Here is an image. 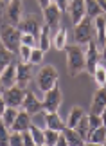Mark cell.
Here are the masks:
<instances>
[{
    "mask_svg": "<svg viewBox=\"0 0 106 146\" xmlns=\"http://www.w3.org/2000/svg\"><path fill=\"white\" fill-rule=\"evenodd\" d=\"M32 78V65L31 63H25V61H16V85L25 88L29 85Z\"/></svg>",
    "mask_w": 106,
    "mask_h": 146,
    "instance_id": "10",
    "label": "cell"
},
{
    "mask_svg": "<svg viewBox=\"0 0 106 146\" xmlns=\"http://www.w3.org/2000/svg\"><path fill=\"white\" fill-rule=\"evenodd\" d=\"M70 15V20L72 24L77 25L79 22L86 16V5H85V0H68V7H66Z\"/></svg>",
    "mask_w": 106,
    "mask_h": 146,
    "instance_id": "8",
    "label": "cell"
},
{
    "mask_svg": "<svg viewBox=\"0 0 106 146\" xmlns=\"http://www.w3.org/2000/svg\"><path fill=\"white\" fill-rule=\"evenodd\" d=\"M85 5H86V16L88 18H97V16L103 15V9L99 5L97 0H85Z\"/></svg>",
    "mask_w": 106,
    "mask_h": 146,
    "instance_id": "23",
    "label": "cell"
},
{
    "mask_svg": "<svg viewBox=\"0 0 106 146\" xmlns=\"http://www.w3.org/2000/svg\"><path fill=\"white\" fill-rule=\"evenodd\" d=\"M99 5H101V9H103V13H106V0H97Z\"/></svg>",
    "mask_w": 106,
    "mask_h": 146,
    "instance_id": "42",
    "label": "cell"
},
{
    "mask_svg": "<svg viewBox=\"0 0 106 146\" xmlns=\"http://www.w3.org/2000/svg\"><path fill=\"white\" fill-rule=\"evenodd\" d=\"M92 76H93V80H95L97 87H106V69L101 63L95 67V72H93Z\"/></svg>",
    "mask_w": 106,
    "mask_h": 146,
    "instance_id": "28",
    "label": "cell"
},
{
    "mask_svg": "<svg viewBox=\"0 0 106 146\" xmlns=\"http://www.w3.org/2000/svg\"><path fill=\"white\" fill-rule=\"evenodd\" d=\"M4 90H5V87H4V83H2V80H0V94H4Z\"/></svg>",
    "mask_w": 106,
    "mask_h": 146,
    "instance_id": "45",
    "label": "cell"
},
{
    "mask_svg": "<svg viewBox=\"0 0 106 146\" xmlns=\"http://www.w3.org/2000/svg\"><path fill=\"white\" fill-rule=\"evenodd\" d=\"M20 133H22V141H24V144H27V146H32V144H34V139H32L29 128H27V130H22Z\"/></svg>",
    "mask_w": 106,
    "mask_h": 146,
    "instance_id": "37",
    "label": "cell"
},
{
    "mask_svg": "<svg viewBox=\"0 0 106 146\" xmlns=\"http://www.w3.org/2000/svg\"><path fill=\"white\" fill-rule=\"evenodd\" d=\"M61 101H63V94H61L59 87L56 85L52 87L51 90L45 92V98H43V110L45 112H58L59 106H61Z\"/></svg>",
    "mask_w": 106,
    "mask_h": 146,
    "instance_id": "5",
    "label": "cell"
},
{
    "mask_svg": "<svg viewBox=\"0 0 106 146\" xmlns=\"http://www.w3.org/2000/svg\"><path fill=\"white\" fill-rule=\"evenodd\" d=\"M16 60V54H13L9 49H5V45L0 42V72H2L7 65H11Z\"/></svg>",
    "mask_w": 106,
    "mask_h": 146,
    "instance_id": "20",
    "label": "cell"
},
{
    "mask_svg": "<svg viewBox=\"0 0 106 146\" xmlns=\"http://www.w3.org/2000/svg\"><path fill=\"white\" fill-rule=\"evenodd\" d=\"M58 146H65L66 144V139H65V135H63V132H59V137H58V143H56Z\"/></svg>",
    "mask_w": 106,
    "mask_h": 146,
    "instance_id": "40",
    "label": "cell"
},
{
    "mask_svg": "<svg viewBox=\"0 0 106 146\" xmlns=\"http://www.w3.org/2000/svg\"><path fill=\"white\" fill-rule=\"evenodd\" d=\"M43 133H45V144L54 146L56 143H58L59 130H52V128H47V130H43Z\"/></svg>",
    "mask_w": 106,
    "mask_h": 146,
    "instance_id": "30",
    "label": "cell"
},
{
    "mask_svg": "<svg viewBox=\"0 0 106 146\" xmlns=\"http://www.w3.org/2000/svg\"><path fill=\"white\" fill-rule=\"evenodd\" d=\"M5 108H7V105H5V101H4V96L0 94V117H2V114H4Z\"/></svg>",
    "mask_w": 106,
    "mask_h": 146,
    "instance_id": "39",
    "label": "cell"
},
{
    "mask_svg": "<svg viewBox=\"0 0 106 146\" xmlns=\"http://www.w3.org/2000/svg\"><path fill=\"white\" fill-rule=\"evenodd\" d=\"M52 42H54V47L58 50H63L66 47V29H63V27H59L58 33L52 36Z\"/></svg>",
    "mask_w": 106,
    "mask_h": 146,
    "instance_id": "26",
    "label": "cell"
},
{
    "mask_svg": "<svg viewBox=\"0 0 106 146\" xmlns=\"http://www.w3.org/2000/svg\"><path fill=\"white\" fill-rule=\"evenodd\" d=\"M4 101L7 106H14V108H22V103H24V96H25V88H22L18 85L9 87L4 90Z\"/></svg>",
    "mask_w": 106,
    "mask_h": 146,
    "instance_id": "6",
    "label": "cell"
},
{
    "mask_svg": "<svg viewBox=\"0 0 106 146\" xmlns=\"http://www.w3.org/2000/svg\"><path fill=\"white\" fill-rule=\"evenodd\" d=\"M38 87H40V90L47 92L51 90L52 87L58 85V70H56L54 65H43L40 72H38Z\"/></svg>",
    "mask_w": 106,
    "mask_h": 146,
    "instance_id": "4",
    "label": "cell"
},
{
    "mask_svg": "<svg viewBox=\"0 0 106 146\" xmlns=\"http://www.w3.org/2000/svg\"><path fill=\"white\" fill-rule=\"evenodd\" d=\"M22 108H24L27 114L36 115V114H40V112L43 110V103H41V101L38 99L34 94L31 92V90H25V96H24V103H22Z\"/></svg>",
    "mask_w": 106,
    "mask_h": 146,
    "instance_id": "11",
    "label": "cell"
},
{
    "mask_svg": "<svg viewBox=\"0 0 106 146\" xmlns=\"http://www.w3.org/2000/svg\"><path fill=\"white\" fill-rule=\"evenodd\" d=\"M9 144H13V146L24 144V141H22V133L20 132H11L9 133Z\"/></svg>",
    "mask_w": 106,
    "mask_h": 146,
    "instance_id": "36",
    "label": "cell"
},
{
    "mask_svg": "<svg viewBox=\"0 0 106 146\" xmlns=\"http://www.w3.org/2000/svg\"><path fill=\"white\" fill-rule=\"evenodd\" d=\"M61 11L58 9L56 4H51L43 9V18H45V25H49L51 31H58L59 29V20H61Z\"/></svg>",
    "mask_w": 106,
    "mask_h": 146,
    "instance_id": "9",
    "label": "cell"
},
{
    "mask_svg": "<svg viewBox=\"0 0 106 146\" xmlns=\"http://www.w3.org/2000/svg\"><path fill=\"white\" fill-rule=\"evenodd\" d=\"M106 141V126L101 125L99 128L92 130V135H90V143L92 144H104Z\"/></svg>",
    "mask_w": 106,
    "mask_h": 146,
    "instance_id": "27",
    "label": "cell"
},
{
    "mask_svg": "<svg viewBox=\"0 0 106 146\" xmlns=\"http://www.w3.org/2000/svg\"><path fill=\"white\" fill-rule=\"evenodd\" d=\"M43 50L40 47H32V52H31V60H29V63L31 65H40L41 61H43Z\"/></svg>",
    "mask_w": 106,
    "mask_h": 146,
    "instance_id": "32",
    "label": "cell"
},
{
    "mask_svg": "<svg viewBox=\"0 0 106 146\" xmlns=\"http://www.w3.org/2000/svg\"><path fill=\"white\" fill-rule=\"evenodd\" d=\"M83 115H85V112H83L81 106H72V110H70V114H68V119H66V126L76 128V125L81 121Z\"/></svg>",
    "mask_w": 106,
    "mask_h": 146,
    "instance_id": "24",
    "label": "cell"
},
{
    "mask_svg": "<svg viewBox=\"0 0 106 146\" xmlns=\"http://www.w3.org/2000/svg\"><path fill=\"white\" fill-rule=\"evenodd\" d=\"M95 38V29H93V20L85 16L77 25H74V40L77 45H86Z\"/></svg>",
    "mask_w": 106,
    "mask_h": 146,
    "instance_id": "3",
    "label": "cell"
},
{
    "mask_svg": "<svg viewBox=\"0 0 106 146\" xmlns=\"http://www.w3.org/2000/svg\"><path fill=\"white\" fill-rule=\"evenodd\" d=\"M20 36L22 33L16 25L9 24V22L0 25V42L5 45V49H9L16 56H18V49H20Z\"/></svg>",
    "mask_w": 106,
    "mask_h": 146,
    "instance_id": "2",
    "label": "cell"
},
{
    "mask_svg": "<svg viewBox=\"0 0 106 146\" xmlns=\"http://www.w3.org/2000/svg\"><path fill=\"white\" fill-rule=\"evenodd\" d=\"M22 0H11L7 5V22L13 25H18L22 20Z\"/></svg>",
    "mask_w": 106,
    "mask_h": 146,
    "instance_id": "15",
    "label": "cell"
},
{
    "mask_svg": "<svg viewBox=\"0 0 106 146\" xmlns=\"http://www.w3.org/2000/svg\"><path fill=\"white\" fill-rule=\"evenodd\" d=\"M4 7H5V0H0V15L4 13Z\"/></svg>",
    "mask_w": 106,
    "mask_h": 146,
    "instance_id": "44",
    "label": "cell"
},
{
    "mask_svg": "<svg viewBox=\"0 0 106 146\" xmlns=\"http://www.w3.org/2000/svg\"><path fill=\"white\" fill-rule=\"evenodd\" d=\"M93 29H95V43H97V49L103 50L104 43H106V20L104 16H97V18H93Z\"/></svg>",
    "mask_w": 106,
    "mask_h": 146,
    "instance_id": "12",
    "label": "cell"
},
{
    "mask_svg": "<svg viewBox=\"0 0 106 146\" xmlns=\"http://www.w3.org/2000/svg\"><path fill=\"white\" fill-rule=\"evenodd\" d=\"M104 106H106V87H99L92 98L90 114H101L104 110Z\"/></svg>",
    "mask_w": 106,
    "mask_h": 146,
    "instance_id": "13",
    "label": "cell"
},
{
    "mask_svg": "<svg viewBox=\"0 0 106 146\" xmlns=\"http://www.w3.org/2000/svg\"><path fill=\"white\" fill-rule=\"evenodd\" d=\"M20 43H24V45H29V47H36V45H38V36H34V35H27V33H22Z\"/></svg>",
    "mask_w": 106,
    "mask_h": 146,
    "instance_id": "33",
    "label": "cell"
},
{
    "mask_svg": "<svg viewBox=\"0 0 106 146\" xmlns=\"http://www.w3.org/2000/svg\"><path fill=\"white\" fill-rule=\"evenodd\" d=\"M31 114H27V112L22 108L18 110V115H16V119L13 123V126H11V132H22V130H27V128L31 126Z\"/></svg>",
    "mask_w": 106,
    "mask_h": 146,
    "instance_id": "17",
    "label": "cell"
},
{
    "mask_svg": "<svg viewBox=\"0 0 106 146\" xmlns=\"http://www.w3.org/2000/svg\"><path fill=\"white\" fill-rule=\"evenodd\" d=\"M16 115H18V108H14V106H7V108L4 110V114H2V117H0V119H2L4 125L11 130V126H13Z\"/></svg>",
    "mask_w": 106,
    "mask_h": 146,
    "instance_id": "25",
    "label": "cell"
},
{
    "mask_svg": "<svg viewBox=\"0 0 106 146\" xmlns=\"http://www.w3.org/2000/svg\"><path fill=\"white\" fill-rule=\"evenodd\" d=\"M45 126L52 128V130H63L66 126V123L58 115V112H45Z\"/></svg>",
    "mask_w": 106,
    "mask_h": 146,
    "instance_id": "18",
    "label": "cell"
},
{
    "mask_svg": "<svg viewBox=\"0 0 106 146\" xmlns=\"http://www.w3.org/2000/svg\"><path fill=\"white\" fill-rule=\"evenodd\" d=\"M51 29H49V25H41L40 27V33H38V45L43 52H47L49 49L52 45V35H51Z\"/></svg>",
    "mask_w": 106,
    "mask_h": 146,
    "instance_id": "16",
    "label": "cell"
},
{
    "mask_svg": "<svg viewBox=\"0 0 106 146\" xmlns=\"http://www.w3.org/2000/svg\"><path fill=\"white\" fill-rule=\"evenodd\" d=\"M52 4L58 5V9L61 11V13H65L66 7H68V0H52Z\"/></svg>",
    "mask_w": 106,
    "mask_h": 146,
    "instance_id": "38",
    "label": "cell"
},
{
    "mask_svg": "<svg viewBox=\"0 0 106 146\" xmlns=\"http://www.w3.org/2000/svg\"><path fill=\"white\" fill-rule=\"evenodd\" d=\"M63 135L66 139V144H85V141H83V137L77 133L76 128H70V126H65L63 130Z\"/></svg>",
    "mask_w": 106,
    "mask_h": 146,
    "instance_id": "22",
    "label": "cell"
},
{
    "mask_svg": "<svg viewBox=\"0 0 106 146\" xmlns=\"http://www.w3.org/2000/svg\"><path fill=\"white\" fill-rule=\"evenodd\" d=\"M38 4H40V7H41V9H45L47 5H51V4H52V0H38Z\"/></svg>",
    "mask_w": 106,
    "mask_h": 146,
    "instance_id": "41",
    "label": "cell"
},
{
    "mask_svg": "<svg viewBox=\"0 0 106 146\" xmlns=\"http://www.w3.org/2000/svg\"><path fill=\"white\" fill-rule=\"evenodd\" d=\"M76 130L83 137V141H85V143H90V133H92V130H90V125H88V115L86 114L83 115L81 121L76 125Z\"/></svg>",
    "mask_w": 106,
    "mask_h": 146,
    "instance_id": "21",
    "label": "cell"
},
{
    "mask_svg": "<svg viewBox=\"0 0 106 146\" xmlns=\"http://www.w3.org/2000/svg\"><path fill=\"white\" fill-rule=\"evenodd\" d=\"M29 130H31L32 139H34V144H45V133H43V130H40V126H36V125L31 123Z\"/></svg>",
    "mask_w": 106,
    "mask_h": 146,
    "instance_id": "29",
    "label": "cell"
},
{
    "mask_svg": "<svg viewBox=\"0 0 106 146\" xmlns=\"http://www.w3.org/2000/svg\"><path fill=\"white\" fill-rule=\"evenodd\" d=\"M16 61H18V60H14L13 63L7 65L2 72H0V80H2V83H4L5 88L16 85Z\"/></svg>",
    "mask_w": 106,
    "mask_h": 146,
    "instance_id": "14",
    "label": "cell"
},
{
    "mask_svg": "<svg viewBox=\"0 0 106 146\" xmlns=\"http://www.w3.org/2000/svg\"><path fill=\"white\" fill-rule=\"evenodd\" d=\"M9 133H11V130L0 119V144H9Z\"/></svg>",
    "mask_w": 106,
    "mask_h": 146,
    "instance_id": "35",
    "label": "cell"
},
{
    "mask_svg": "<svg viewBox=\"0 0 106 146\" xmlns=\"http://www.w3.org/2000/svg\"><path fill=\"white\" fill-rule=\"evenodd\" d=\"M66 67L72 78H76L79 72L86 70V60H85V50L81 45H66Z\"/></svg>",
    "mask_w": 106,
    "mask_h": 146,
    "instance_id": "1",
    "label": "cell"
},
{
    "mask_svg": "<svg viewBox=\"0 0 106 146\" xmlns=\"http://www.w3.org/2000/svg\"><path fill=\"white\" fill-rule=\"evenodd\" d=\"M16 27L20 29V33H27V35H34V36H38V33H40V24H38L34 18L20 20V24Z\"/></svg>",
    "mask_w": 106,
    "mask_h": 146,
    "instance_id": "19",
    "label": "cell"
},
{
    "mask_svg": "<svg viewBox=\"0 0 106 146\" xmlns=\"http://www.w3.org/2000/svg\"><path fill=\"white\" fill-rule=\"evenodd\" d=\"M88 125H90V130H95L103 125V117L101 114H88ZM92 135V133H90Z\"/></svg>",
    "mask_w": 106,
    "mask_h": 146,
    "instance_id": "34",
    "label": "cell"
},
{
    "mask_svg": "<svg viewBox=\"0 0 106 146\" xmlns=\"http://www.w3.org/2000/svg\"><path fill=\"white\" fill-rule=\"evenodd\" d=\"M101 117H103V125L106 126V106H104V110L101 112Z\"/></svg>",
    "mask_w": 106,
    "mask_h": 146,
    "instance_id": "43",
    "label": "cell"
},
{
    "mask_svg": "<svg viewBox=\"0 0 106 146\" xmlns=\"http://www.w3.org/2000/svg\"><path fill=\"white\" fill-rule=\"evenodd\" d=\"M31 52H32V47L20 43V49H18V60H20V61H25V63H29V60H31Z\"/></svg>",
    "mask_w": 106,
    "mask_h": 146,
    "instance_id": "31",
    "label": "cell"
},
{
    "mask_svg": "<svg viewBox=\"0 0 106 146\" xmlns=\"http://www.w3.org/2000/svg\"><path fill=\"white\" fill-rule=\"evenodd\" d=\"M101 50L97 49V43L95 40L88 42L86 43V50H85V60H86V70L90 72V74H93L95 72V67L99 65V60H101Z\"/></svg>",
    "mask_w": 106,
    "mask_h": 146,
    "instance_id": "7",
    "label": "cell"
}]
</instances>
